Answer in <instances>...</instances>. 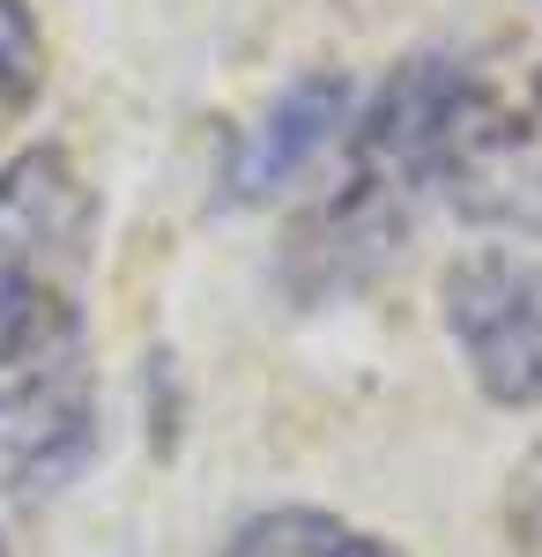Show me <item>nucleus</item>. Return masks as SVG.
<instances>
[{"mask_svg": "<svg viewBox=\"0 0 542 557\" xmlns=\"http://www.w3.org/2000/svg\"><path fill=\"white\" fill-rule=\"evenodd\" d=\"M334 164L372 178L402 209H446L483 231L542 238V60L505 75L454 45L402 52L357 97Z\"/></svg>", "mask_w": 542, "mask_h": 557, "instance_id": "f257e3e1", "label": "nucleus"}, {"mask_svg": "<svg viewBox=\"0 0 542 557\" xmlns=\"http://www.w3.org/2000/svg\"><path fill=\"white\" fill-rule=\"evenodd\" d=\"M97 461L89 298L0 312V498H45Z\"/></svg>", "mask_w": 542, "mask_h": 557, "instance_id": "f03ea898", "label": "nucleus"}, {"mask_svg": "<svg viewBox=\"0 0 542 557\" xmlns=\"http://www.w3.org/2000/svg\"><path fill=\"white\" fill-rule=\"evenodd\" d=\"M439 320L491 409L542 417V253L460 246L439 268Z\"/></svg>", "mask_w": 542, "mask_h": 557, "instance_id": "7ed1b4c3", "label": "nucleus"}, {"mask_svg": "<svg viewBox=\"0 0 542 557\" xmlns=\"http://www.w3.org/2000/svg\"><path fill=\"white\" fill-rule=\"evenodd\" d=\"M97 194L60 141H30L0 164V312L89 298Z\"/></svg>", "mask_w": 542, "mask_h": 557, "instance_id": "20e7f679", "label": "nucleus"}, {"mask_svg": "<svg viewBox=\"0 0 542 557\" xmlns=\"http://www.w3.org/2000/svg\"><path fill=\"white\" fill-rule=\"evenodd\" d=\"M357 75L342 67H305L275 89L246 127L231 134L223 149V172H215V201L223 209H260V201H283L297 194L312 172H328L349 141L357 120Z\"/></svg>", "mask_w": 542, "mask_h": 557, "instance_id": "39448f33", "label": "nucleus"}, {"mask_svg": "<svg viewBox=\"0 0 542 557\" xmlns=\"http://www.w3.org/2000/svg\"><path fill=\"white\" fill-rule=\"evenodd\" d=\"M215 557H409V550L379 528H357L349 513H328V506H260L223 535Z\"/></svg>", "mask_w": 542, "mask_h": 557, "instance_id": "423d86ee", "label": "nucleus"}, {"mask_svg": "<svg viewBox=\"0 0 542 557\" xmlns=\"http://www.w3.org/2000/svg\"><path fill=\"white\" fill-rule=\"evenodd\" d=\"M45 97V30L30 0H0V127L30 120Z\"/></svg>", "mask_w": 542, "mask_h": 557, "instance_id": "0eeeda50", "label": "nucleus"}, {"mask_svg": "<svg viewBox=\"0 0 542 557\" xmlns=\"http://www.w3.org/2000/svg\"><path fill=\"white\" fill-rule=\"evenodd\" d=\"M513 520H520V543H528V557H542V454L520 469V483H513Z\"/></svg>", "mask_w": 542, "mask_h": 557, "instance_id": "6e6552de", "label": "nucleus"}, {"mask_svg": "<svg viewBox=\"0 0 542 557\" xmlns=\"http://www.w3.org/2000/svg\"><path fill=\"white\" fill-rule=\"evenodd\" d=\"M0 557H15V550H8V535H0Z\"/></svg>", "mask_w": 542, "mask_h": 557, "instance_id": "1a4fd4ad", "label": "nucleus"}]
</instances>
